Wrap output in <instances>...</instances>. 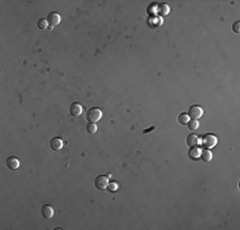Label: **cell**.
<instances>
[{
    "label": "cell",
    "mask_w": 240,
    "mask_h": 230,
    "mask_svg": "<svg viewBox=\"0 0 240 230\" xmlns=\"http://www.w3.org/2000/svg\"><path fill=\"white\" fill-rule=\"evenodd\" d=\"M86 118L88 120V123H96V121H98L102 118V111L97 109V107H92V109L87 111Z\"/></svg>",
    "instance_id": "obj_1"
},
{
    "label": "cell",
    "mask_w": 240,
    "mask_h": 230,
    "mask_svg": "<svg viewBox=\"0 0 240 230\" xmlns=\"http://www.w3.org/2000/svg\"><path fill=\"white\" fill-rule=\"evenodd\" d=\"M202 146L206 148V150H209V148H213L217 143V138L215 134H206L202 138Z\"/></svg>",
    "instance_id": "obj_2"
},
{
    "label": "cell",
    "mask_w": 240,
    "mask_h": 230,
    "mask_svg": "<svg viewBox=\"0 0 240 230\" xmlns=\"http://www.w3.org/2000/svg\"><path fill=\"white\" fill-rule=\"evenodd\" d=\"M188 116L189 119H194V120H198L199 118H201L203 115V110H202V107L201 106H198V105H193L189 107V110H188Z\"/></svg>",
    "instance_id": "obj_3"
},
{
    "label": "cell",
    "mask_w": 240,
    "mask_h": 230,
    "mask_svg": "<svg viewBox=\"0 0 240 230\" xmlns=\"http://www.w3.org/2000/svg\"><path fill=\"white\" fill-rule=\"evenodd\" d=\"M95 187L97 189H105L109 187V177L108 175H98L95 179Z\"/></svg>",
    "instance_id": "obj_4"
},
{
    "label": "cell",
    "mask_w": 240,
    "mask_h": 230,
    "mask_svg": "<svg viewBox=\"0 0 240 230\" xmlns=\"http://www.w3.org/2000/svg\"><path fill=\"white\" fill-rule=\"evenodd\" d=\"M69 114L72 116H79L82 114V106L81 104L78 102H73L70 106H69Z\"/></svg>",
    "instance_id": "obj_5"
},
{
    "label": "cell",
    "mask_w": 240,
    "mask_h": 230,
    "mask_svg": "<svg viewBox=\"0 0 240 230\" xmlns=\"http://www.w3.org/2000/svg\"><path fill=\"white\" fill-rule=\"evenodd\" d=\"M7 166H8V169H10V170H17V169L19 168V161H18V159L14 157V156L8 157V159H7Z\"/></svg>",
    "instance_id": "obj_6"
},
{
    "label": "cell",
    "mask_w": 240,
    "mask_h": 230,
    "mask_svg": "<svg viewBox=\"0 0 240 230\" xmlns=\"http://www.w3.org/2000/svg\"><path fill=\"white\" fill-rule=\"evenodd\" d=\"M52 215H54V210H52L51 206L45 205V206L41 207V216L44 219H51Z\"/></svg>",
    "instance_id": "obj_7"
},
{
    "label": "cell",
    "mask_w": 240,
    "mask_h": 230,
    "mask_svg": "<svg viewBox=\"0 0 240 230\" xmlns=\"http://www.w3.org/2000/svg\"><path fill=\"white\" fill-rule=\"evenodd\" d=\"M47 22L50 23V26H51V27H52V26L59 24V23H60V16H59V13H56V12L50 13L49 17H47Z\"/></svg>",
    "instance_id": "obj_8"
},
{
    "label": "cell",
    "mask_w": 240,
    "mask_h": 230,
    "mask_svg": "<svg viewBox=\"0 0 240 230\" xmlns=\"http://www.w3.org/2000/svg\"><path fill=\"white\" fill-rule=\"evenodd\" d=\"M63 146H64V144H63V141H61L59 137L52 138V139H51V142H50V147H51L54 151H59V150H61Z\"/></svg>",
    "instance_id": "obj_9"
},
{
    "label": "cell",
    "mask_w": 240,
    "mask_h": 230,
    "mask_svg": "<svg viewBox=\"0 0 240 230\" xmlns=\"http://www.w3.org/2000/svg\"><path fill=\"white\" fill-rule=\"evenodd\" d=\"M199 143V138L198 136H195V134H190V136H188V138H186V144L193 147V146H197Z\"/></svg>",
    "instance_id": "obj_10"
},
{
    "label": "cell",
    "mask_w": 240,
    "mask_h": 230,
    "mask_svg": "<svg viewBox=\"0 0 240 230\" xmlns=\"http://www.w3.org/2000/svg\"><path fill=\"white\" fill-rule=\"evenodd\" d=\"M199 157H202V160L206 161V162H209L212 160V152L209 150H204V151H202V154H201Z\"/></svg>",
    "instance_id": "obj_11"
},
{
    "label": "cell",
    "mask_w": 240,
    "mask_h": 230,
    "mask_svg": "<svg viewBox=\"0 0 240 230\" xmlns=\"http://www.w3.org/2000/svg\"><path fill=\"white\" fill-rule=\"evenodd\" d=\"M157 13L160 16H166L167 13H169V7L166 4H161V5H158V10Z\"/></svg>",
    "instance_id": "obj_12"
},
{
    "label": "cell",
    "mask_w": 240,
    "mask_h": 230,
    "mask_svg": "<svg viewBox=\"0 0 240 230\" xmlns=\"http://www.w3.org/2000/svg\"><path fill=\"white\" fill-rule=\"evenodd\" d=\"M186 124H188V127H189V129H190V130H197V129H198V127H199L198 120H194V119L189 120Z\"/></svg>",
    "instance_id": "obj_13"
},
{
    "label": "cell",
    "mask_w": 240,
    "mask_h": 230,
    "mask_svg": "<svg viewBox=\"0 0 240 230\" xmlns=\"http://www.w3.org/2000/svg\"><path fill=\"white\" fill-rule=\"evenodd\" d=\"M86 130L89 134H93V133H96V130H97V125L95 123H88L87 127H86Z\"/></svg>",
    "instance_id": "obj_14"
},
{
    "label": "cell",
    "mask_w": 240,
    "mask_h": 230,
    "mask_svg": "<svg viewBox=\"0 0 240 230\" xmlns=\"http://www.w3.org/2000/svg\"><path fill=\"white\" fill-rule=\"evenodd\" d=\"M189 156H190V159H198L199 156H201V151H199L198 148H190Z\"/></svg>",
    "instance_id": "obj_15"
},
{
    "label": "cell",
    "mask_w": 240,
    "mask_h": 230,
    "mask_svg": "<svg viewBox=\"0 0 240 230\" xmlns=\"http://www.w3.org/2000/svg\"><path fill=\"white\" fill-rule=\"evenodd\" d=\"M37 27L40 30H46L47 27H49V22H47V19H40L38 21V23H37Z\"/></svg>",
    "instance_id": "obj_16"
},
{
    "label": "cell",
    "mask_w": 240,
    "mask_h": 230,
    "mask_svg": "<svg viewBox=\"0 0 240 230\" xmlns=\"http://www.w3.org/2000/svg\"><path fill=\"white\" fill-rule=\"evenodd\" d=\"M179 121L181 124H186L189 121V116H188V114L186 113H184V114H180L179 115Z\"/></svg>",
    "instance_id": "obj_17"
},
{
    "label": "cell",
    "mask_w": 240,
    "mask_h": 230,
    "mask_svg": "<svg viewBox=\"0 0 240 230\" xmlns=\"http://www.w3.org/2000/svg\"><path fill=\"white\" fill-rule=\"evenodd\" d=\"M233 31H234V33H239V31H240V22L239 21L233 24Z\"/></svg>",
    "instance_id": "obj_18"
},
{
    "label": "cell",
    "mask_w": 240,
    "mask_h": 230,
    "mask_svg": "<svg viewBox=\"0 0 240 230\" xmlns=\"http://www.w3.org/2000/svg\"><path fill=\"white\" fill-rule=\"evenodd\" d=\"M109 189H110V191H113V192H115L116 189H118V184H116V183L110 184V185H109Z\"/></svg>",
    "instance_id": "obj_19"
},
{
    "label": "cell",
    "mask_w": 240,
    "mask_h": 230,
    "mask_svg": "<svg viewBox=\"0 0 240 230\" xmlns=\"http://www.w3.org/2000/svg\"><path fill=\"white\" fill-rule=\"evenodd\" d=\"M153 129H155V127H151V128H148V129H146L144 133H148V132H151V130H153Z\"/></svg>",
    "instance_id": "obj_20"
}]
</instances>
